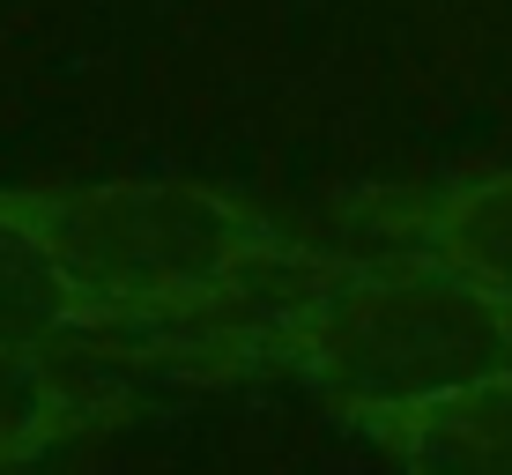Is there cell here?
Returning <instances> with one entry per match:
<instances>
[{"label":"cell","mask_w":512,"mask_h":475,"mask_svg":"<svg viewBox=\"0 0 512 475\" xmlns=\"http://www.w3.org/2000/svg\"><path fill=\"white\" fill-rule=\"evenodd\" d=\"M15 223L67 268L112 327L171 320L231 297L260 260H297L253 208L193 179H104V186H30L0 193Z\"/></svg>","instance_id":"7a4b0ae2"},{"label":"cell","mask_w":512,"mask_h":475,"mask_svg":"<svg viewBox=\"0 0 512 475\" xmlns=\"http://www.w3.org/2000/svg\"><path fill=\"white\" fill-rule=\"evenodd\" d=\"M357 431L379 438L401 475H512V372L394 416H364Z\"/></svg>","instance_id":"3957f363"},{"label":"cell","mask_w":512,"mask_h":475,"mask_svg":"<svg viewBox=\"0 0 512 475\" xmlns=\"http://www.w3.org/2000/svg\"><path fill=\"white\" fill-rule=\"evenodd\" d=\"M282 342L297 372L364 424L512 372V297L423 253L320 260Z\"/></svg>","instance_id":"6da1fadb"},{"label":"cell","mask_w":512,"mask_h":475,"mask_svg":"<svg viewBox=\"0 0 512 475\" xmlns=\"http://www.w3.org/2000/svg\"><path fill=\"white\" fill-rule=\"evenodd\" d=\"M401 253L446 260L468 283L512 297V171L453 179L438 193L401 201Z\"/></svg>","instance_id":"277c9868"},{"label":"cell","mask_w":512,"mask_h":475,"mask_svg":"<svg viewBox=\"0 0 512 475\" xmlns=\"http://www.w3.org/2000/svg\"><path fill=\"white\" fill-rule=\"evenodd\" d=\"M75 327H112L104 312L67 283V268L45 253L23 223L0 208V342H23V349H45Z\"/></svg>","instance_id":"5b68a950"},{"label":"cell","mask_w":512,"mask_h":475,"mask_svg":"<svg viewBox=\"0 0 512 475\" xmlns=\"http://www.w3.org/2000/svg\"><path fill=\"white\" fill-rule=\"evenodd\" d=\"M75 424V401L52 379L45 349L0 342V468H23Z\"/></svg>","instance_id":"8992f818"}]
</instances>
